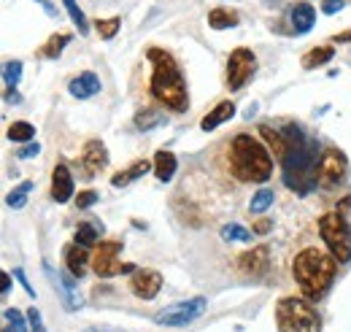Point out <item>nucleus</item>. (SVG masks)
I'll list each match as a JSON object with an SVG mask.
<instances>
[{
    "instance_id": "obj_1",
    "label": "nucleus",
    "mask_w": 351,
    "mask_h": 332,
    "mask_svg": "<svg viewBox=\"0 0 351 332\" xmlns=\"http://www.w3.org/2000/svg\"><path fill=\"white\" fill-rule=\"evenodd\" d=\"M281 132L287 135V143H289V149H287V154L281 160L284 184L295 195L306 198L319 187V181H316V163L322 157L319 143L313 138H308L300 125H284Z\"/></svg>"
},
{
    "instance_id": "obj_2",
    "label": "nucleus",
    "mask_w": 351,
    "mask_h": 332,
    "mask_svg": "<svg viewBox=\"0 0 351 332\" xmlns=\"http://www.w3.org/2000/svg\"><path fill=\"white\" fill-rule=\"evenodd\" d=\"M146 57L152 62V82H149L152 97L176 114H184L189 108V95H186V82L178 71L176 57L165 49H157V46H152L146 51Z\"/></svg>"
},
{
    "instance_id": "obj_3",
    "label": "nucleus",
    "mask_w": 351,
    "mask_h": 332,
    "mask_svg": "<svg viewBox=\"0 0 351 332\" xmlns=\"http://www.w3.org/2000/svg\"><path fill=\"white\" fill-rule=\"evenodd\" d=\"M335 270H338V259L330 251L316 246H308L292 259V276L306 300L324 297L330 284L335 281Z\"/></svg>"
},
{
    "instance_id": "obj_4",
    "label": "nucleus",
    "mask_w": 351,
    "mask_h": 332,
    "mask_svg": "<svg viewBox=\"0 0 351 332\" xmlns=\"http://www.w3.org/2000/svg\"><path fill=\"white\" fill-rule=\"evenodd\" d=\"M230 173L243 184H265L273 176V154L249 132H241L230 143L227 154Z\"/></svg>"
},
{
    "instance_id": "obj_5",
    "label": "nucleus",
    "mask_w": 351,
    "mask_h": 332,
    "mask_svg": "<svg viewBox=\"0 0 351 332\" xmlns=\"http://www.w3.org/2000/svg\"><path fill=\"white\" fill-rule=\"evenodd\" d=\"M319 235H322L327 251L341 265L351 262V227L341 211H330V213H324L319 219Z\"/></svg>"
},
{
    "instance_id": "obj_6",
    "label": "nucleus",
    "mask_w": 351,
    "mask_h": 332,
    "mask_svg": "<svg viewBox=\"0 0 351 332\" xmlns=\"http://www.w3.org/2000/svg\"><path fill=\"white\" fill-rule=\"evenodd\" d=\"M276 316H278L281 330L322 332V319H319L316 308H313L311 303H306V300H298V297H284V300H278Z\"/></svg>"
},
{
    "instance_id": "obj_7",
    "label": "nucleus",
    "mask_w": 351,
    "mask_h": 332,
    "mask_svg": "<svg viewBox=\"0 0 351 332\" xmlns=\"http://www.w3.org/2000/svg\"><path fill=\"white\" fill-rule=\"evenodd\" d=\"M122 241H100L92 254V270L97 278H111V276H122V273H135L138 268L130 262H119Z\"/></svg>"
},
{
    "instance_id": "obj_8",
    "label": "nucleus",
    "mask_w": 351,
    "mask_h": 332,
    "mask_svg": "<svg viewBox=\"0 0 351 332\" xmlns=\"http://www.w3.org/2000/svg\"><path fill=\"white\" fill-rule=\"evenodd\" d=\"M206 308H208L206 297H192V300H184V303H176V305L157 311L154 313V324H160V327H184V324L195 322L197 316H203Z\"/></svg>"
},
{
    "instance_id": "obj_9",
    "label": "nucleus",
    "mask_w": 351,
    "mask_h": 332,
    "mask_svg": "<svg viewBox=\"0 0 351 332\" xmlns=\"http://www.w3.org/2000/svg\"><path fill=\"white\" fill-rule=\"evenodd\" d=\"M349 176V160L338 149H324L319 163H316V181L322 189H335L346 181Z\"/></svg>"
},
{
    "instance_id": "obj_10",
    "label": "nucleus",
    "mask_w": 351,
    "mask_h": 332,
    "mask_svg": "<svg viewBox=\"0 0 351 332\" xmlns=\"http://www.w3.org/2000/svg\"><path fill=\"white\" fill-rule=\"evenodd\" d=\"M254 71H257V57H254V51L246 49V46L235 49V51L230 54V60H227V89H232V92L243 89L246 82L254 76Z\"/></svg>"
},
{
    "instance_id": "obj_11",
    "label": "nucleus",
    "mask_w": 351,
    "mask_h": 332,
    "mask_svg": "<svg viewBox=\"0 0 351 332\" xmlns=\"http://www.w3.org/2000/svg\"><path fill=\"white\" fill-rule=\"evenodd\" d=\"M130 289L135 297L141 300H154L160 289H162V276L157 270H149V268H141L135 270L130 278Z\"/></svg>"
},
{
    "instance_id": "obj_12",
    "label": "nucleus",
    "mask_w": 351,
    "mask_h": 332,
    "mask_svg": "<svg viewBox=\"0 0 351 332\" xmlns=\"http://www.w3.org/2000/svg\"><path fill=\"white\" fill-rule=\"evenodd\" d=\"M238 268L243 276H252V278H260L267 273L270 268V249L267 246H254L252 251H243L238 257Z\"/></svg>"
},
{
    "instance_id": "obj_13",
    "label": "nucleus",
    "mask_w": 351,
    "mask_h": 332,
    "mask_svg": "<svg viewBox=\"0 0 351 332\" xmlns=\"http://www.w3.org/2000/svg\"><path fill=\"white\" fill-rule=\"evenodd\" d=\"M73 192H76V184H73L71 167L65 163L54 165V170H51V200L62 206V203H68L73 198Z\"/></svg>"
},
{
    "instance_id": "obj_14",
    "label": "nucleus",
    "mask_w": 351,
    "mask_h": 332,
    "mask_svg": "<svg viewBox=\"0 0 351 332\" xmlns=\"http://www.w3.org/2000/svg\"><path fill=\"white\" fill-rule=\"evenodd\" d=\"M108 165V152L100 141H87L84 149H82V170H84V178H95L103 167Z\"/></svg>"
},
{
    "instance_id": "obj_15",
    "label": "nucleus",
    "mask_w": 351,
    "mask_h": 332,
    "mask_svg": "<svg viewBox=\"0 0 351 332\" xmlns=\"http://www.w3.org/2000/svg\"><path fill=\"white\" fill-rule=\"evenodd\" d=\"M100 89H103V82H100V76L92 73V71L79 73L76 79H71V84H68V92H71V97H76V100H89V97L100 95Z\"/></svg>"
},
{
    "instance_id": "obj_16",
    "label": "nucleus",
    "mask_w": 351,
    "mask_h": 332,
    "mask_svg": "<svg viewBox=\"0 0 351 332\" xmlns=\"http://www.w3.org/2000/svg\"><path fill=\"white\" fill-rule=\"evenodd\" d=\"M289 25H292V33L295 36H306L308 30L316 25V8L311 3H306V0L295 3L289 8Z\"/></svg>"
},
{
    "instance_id": "obj_17",
    "label": "nucleus",
    "mask_w": 351,
    "mask_h": 332,
    "mask_svg": "<svg viewBox=\"0 0 351 332\" xmlns=\"http://www.w3.org/2000/svg\"><path fill=\"white\" fill-rule=\"evenodd\" d=\"M62 257H65V268L76 276V278H84V273H87L89 262H92V257L87 254V246H79V244H71V246H65L62 251Z\"/></svg>"
},
{
    "instance_id": "obj_18",
    "label": "nucleus",
    "mask_w": 351,
    "mask_h": 332,
    "mask_svg": "<svg viewBox=\"0 0 351 332\" xmlns=\"http://www.w3.org/2000/svg\"><path fill=\"white\" fill-rule=\"evenodd\" d=\"M232 117H235V103H232V100H221L217 108H211V111L200 119V130L211 132V130H217V127L224 125V122H230Z\"/></svg>"
},
{
    "instance_id": "obj_19",
    "label": "nucleus",
    "mask_w": 351,
    "mask_h": 332,
    "mask_svg": "<svg viewBox=\"0 0 351 332\" xmlns=\"http://www.w3.org/2000/svg\"><path fill=\"white\" fill-rule=\"evenodd\" d=\"M260 135H263L265 146L270 149V154L281 163V160H284V154H287V149H289L287 135H284L281 130H276V127H270V125H260Z\"/></svg>"
},
{
    "instance_id": "obj_20",
    "label": "nucleus",
    "mask_w": 351,
    "mask_h": 332,
    "mask_svg": "<svg viewBox=\"0 0 351 332\" xmlns=\"http://www.w3.org/2000/svg\"><path fill=\"white\" fill-rule=\"evenodd\" d=\"M176 167H178V160H176L173 152L160 149V152L154 154V176H157L160 181H171L176 173Z\"/></svg>"
},
{
    "instance_id": "obj_21",
    "label": "nucleus",
    "mask_w": 351,
    "mask_h": 332,
    "mask_svg": "<svg viewBox=\"0 0 351 332\" xmlns=\"http://www.w3.org/2000/svg\"><path fill=\"white\" fill-rule=\"evenodd\" d=\"M152 165H154V163H149V160H135L128 170H122V173H117V176L111 178V187H117V189H119V187H128L130 181L141 178L143 173H149V170H152Z\"/></svg>"
},
{
    "instance_id": "obj_22",
    "label": "nucleus",
    "mask_w": 351,
    "mask_h": 332,
    "mask_svg": "<svg viewBox=\"0 0 351 332\" xmlns=\"http://www.w3.org/2000/svg\"><path fill=\"white\" fill-rule=\"evenodd\" d=\"M332 57H335V46H316V49H311V51H306V54H303L300 65H303L306 71H313V68L327 65Z\"/></svg>"
},
{
    "instance_id": "obj_23",
    "label": "nucleus",
    "mask_w": 351,
    "mask_h": 332,
    "mask_svg": "<svg viewBox=\"0 0 351 332\" xmlns=\"http://www.w3.org/2000/svg\"><path fill=\"white\" fill-rule=\"evenodd\" d=\"M132 125L138 127L141 132H149V130H154V127L165 125V114L157 111V108H141V111L132 117Z\"/></svg>"
},
{
    "instance_id": "obj_24",
    "label": "nucleus",
    "mask_w": 351,
    "mask_h": 332,
    "mask_svg": "<svg viewBox=\"0 0 351 332\" xmlns=\"http://www.w3.org/2000/svg\"><path fill=\"white\" fill-rule=\"evenodd\" d=\"M100 235H103V224H97V222H84V224L76 227L73 241H76L79 246H97V238H100Z\"/></svg>"
},
{
    "instance_id": "obj_25",
    "label": "nucleus",
    "mask_w": 351,
    "mask_h": 332,
    "mask_svg": "<svg viewBox=\"0 0 351 332\" xmlns=\"http://www.w3.org/2000/svg\"><path fill=\"white\" fill-rule=\"evenodd\" d=\"M238 19H241V16H238L235 11H230V8H214V11H208V27H211V30L235 27Z\"/></svg>"
},
{
    "instance_id": "obj_26",
    "label": "nucleus",
    "mask_w": 351,
    "mask_h": 332,
    "mask_svg": "<svg viewBox=\"0 0 351 332\" xmlns=\"http://www.w3.org/2000/svg\"><path fill=\"white\" fill-rule=\"evenodd\" d=\"M33 192V181H22L16 189H11L8 195H5V206L14 208V211H19V208L27 206V195Z\"/></svg>"
},
{
    "instance_id": "obj_27",
    "label": "nucleus",
    "mask_w": 351,
    "mask_h": 332,
    "mask_svg": "<svg viewBox=\"0 0 351 332\" xmlns=\"http://www.w3.org/2000/svg\"><path fill=\"white\" fill-rule=\"evenodd\" d=\"M33 138H36V127L30 122H14L8 127V141L14 143H30Z\"/></svg>"
},
{
    "instance_id": "obj_28",
    "label": "nucleus",
    "mask_w": 351,
    "mask_h": 332,
    "mask_svg": "<svg viewBox=\"0 0 351 332\" xmlns=\"http://www.w3.org/2000/svg\"><path fill=\"white\" fill-rule=\"evenodd\" d=\"M3 319L8 322L3 332H27V313H22V311H16V308H5L3 311Z\"/></svg>"
},
{
    "instance_id": "obj_29",
    "label": "nucleus",
    "mask_w": 351,
    "mask_h": 332,
    "mask_svg": "<svg viewBox=\"0 0 351 332\" xmlns=\"http://www.w3.org/2000/svg\"><path fill=\"white\" fill-rule=\"evenodd\" d=\"M22 71H25V65H22L19 60H11V62L3 65V84H5V89H16V86H19Z\"/></svg>"
},
{
    "instance_id": "obj_30",
    "label": "nucleus",
    "mask_w": 351,
    "mask_h": 332,
    "mask_svg": "<svg viewBox=\"0 0 351 332\" xmlns=\"http://www.w3.org/2000/svg\"><path fill=\"white\" fill-rule=\"evenodd\" d=\"M71 41V36L68 33H57V36H51L46 46L41 49V54H44L46 60H57L60 54H62V49H65V43Z\"/></svg>"
},
{
    "instance_id": "obj_31",
    "label": "nucleus",
    "mask_w": 351,
    "mask_h": 332,
    "mask_svg": "<svg viewBox=\"0 0 351 332\" xmlns=\"http://www.w3.org/2000/svg\"><path fill=\"white\" fill-rule=\"evenodd\" d=\"M62 5H65V11L71 14V19H73V25L79 27V33H82V36H87L89 25H87V16H84V11L79 8V3H76V0H62Z\"/></svg>"
},
{
    "instance_id": "obj_32",
    "label": "nucleus",
    "mask_w": 351,
    "mask_h": 332,
    "mask_svg": "<svg viewBox=\"0 0 351 332\" xmlns=\"http://www.w3.org/2000/svg\"><path fill=\"white\" fill-rule=\"evenodd\" d=\"M221 238H224V241H235V244H246V241H252V233H249L246 227L230 222V224L221 227Z\"/></svg>"
},
{
    "instance_id": "obj_33",
    "label": "nucleus",
    "mask_w": 351,
    "mask_h": 332,
    "mask_svg": "<svg viewBox=\"0 0 351 332\" xmlns=\"http://www.w3.org/2000/svg\"><path fill=\"white\" fill-rule=\"evenodd\" d=\"M97 36L103 38V41H111L117 33H119V27H122V19L119 16H111V19H97Z\"/></svg>"
},
{
    "instance_id": "obj_34",
    "label": "nucleus",
    "mask_w": 351,
    "mask_h": 332,
    "mask_svg": "<svg viewBox=\"0 0 351 332\" xmlns=\"http://www.w3.org/2000/svg\"><path fill=\"white\" fill-rule=\"evenodd\" d=\"M273 206V189H260L254 198H252V203H249V211L254 213V216H260L265 213L267 208Z\"/></svg>"
},
{
    "instance_id": "obj_35",
    "label": "nucleus",
    "mask_w": 351,
    "mask_h": 332,
    "mask_svg": "<svg viewBox=\"0 0 351 332\" xmlns=\"http://www.w3.org/2000/svg\"><path fill=\"white\" fill-rule=\"evenodd\" d=\"M97 200H100V192L84 189V192H79V198H76V208H79V211H87V208H92Z\"/></svg>"
},
{
    "instance_id": "obj_36",
    "label": "nucleus",
    "mask_w": 351,
    "mask_h": 332,
    "mask_svg": "<svg viewBox=\"0 0 351 332\" xmlns=\"http://www.w3.org/2000/svg\"><path fill=\"white\" fill-rule=\"evenodd\" d=\"M27 324H30V332H46L44 319H41V311H38V308H30V311H27Z\"/></svg>"
},
{
    "instance_id": "obj_37",
    "label": "nucleus",
    "mask_w": 351,
    "mask_h": 332,
    "mask_svg": "<svg viewBox=\"0 0 351 332\" xmlns=\"http://www.w3.org/2000/svg\"><path fill=\"white\" fill-rule=\"evenodd\" d=\"M38 154H41V146H38L36 141L25 143V146L16 152V157H19V160H33V157H38Z\"/></svg>"
},
{
    "instance_id": "obj_38",
    "label": "nucleus",
    "mask_w": 351,
    "mask_h": 332,
    "mask_svg": "<svg viewBox=\"0 0 351 332\" xmlns=\"http://www.w3.org/2000/svg\"><path fill=\"white\" fill-rule=\"evenodd\" d=\"M14 278L22 284V289L27 292V297H33V300H36V289H33V284L27 281V276H25V270H22V268H16V270H14Z\"/></svg>"
},
{
    "instance_id": "obj_39",
    "label": "nucleus",
    "mask_w": 351,
    "mask_h": 332,
    "mask_svg": "<svg viewBox=\"0 0 351 332\" xmlns=\"http://www.w3.org/2000/svg\"><path fill=\"white\" fill-rule=\"evenodd\" d=\"M343 0H322V11L327 14V16H332V14H338V11H343Z\"/></svg>"
},
{
    "instance_id": "obj_40",
    "label": "nucleus",
    "mask_w": 351,
    "mask_h": 332,
    "mask_svg": "<svg viewBox=\"0 0 351 332\" xmlns=\"http://www.w3.org/2000/svg\"><path fill=\"white\" fill-rule=\"evenodd\" d=\"M270 230H273V219H257L252 224V233H257V235H267Z\"/></svg>"
},
{
    "instance_id": "obj_41",
    "label": "nucleus",
    "mask_w": 351,
    "mask_h": 332,
    "mask_svg": "<svg viewBox=\"0 0 351 332\" xmlns=\"http://www.w3.org/2000/svg\"><path fill=\"white\" fill-rule=\"evenodd\" d=\"M36 3H38V5H44V11L49 14V16H57V8H54L49 0H36Z\"/></svg>"
},
{
    "instance_id": "obj_42",
    "label": "nucleus",
    "mask_w": 351,
    "mask_h": 332,
    "mask_svg": "<svg viewBox=\"0 0 351 332\" xmlns=\"http://www.w3.org/2000/svg\"><path fill=\"white\" fill-rule=\"evenodd\" d=\"M8 292H11V276L3 273V297H8Z\"/></svg>"
},
{
    "instance_id": "obj_43",
    "label": "nucleus",
    "mask_w": 351,
    "mask_h": 332,
    "mask_svg": "<svg viewBox=\"0 0 351 332\" xmlns=\"http://www.w3.org/2000/svg\"><path fill=\"white\" fill-rule=\"evenodd\" d=\"M5 103H19V95H16V89H5Z\"/></svg>"
},
{
    "instance_id": "obj_44",
    "label": "nucleus",
    "mask_w": 351,
    "mask_h": 332,
    "mask_svg": "<svg viewBox=\"0 0 351 332\" xmlns=\"http://www.w3.org/2000/svg\"><path fill=\"white\" fill-rule=\"evenodd\" d=\"M351 41V30H346V33H338L335 38H332V43H346Z\"/></svg>"
},
{
    "instance_id": "obj_45",
    "label": "nucleus",
    "mask_w": 351,
    "mask_h": 332,
    "mask_svg": "<svg viewBox=\"0 0 351 332\" xmlns=\"http://www.w3.org/2000/svg\"><path fill=\"white\" fill-rule=\"evenodd\" d=\"M84 332H125V330H114V327H89Z\"/></svg>"
}]
</instances>
